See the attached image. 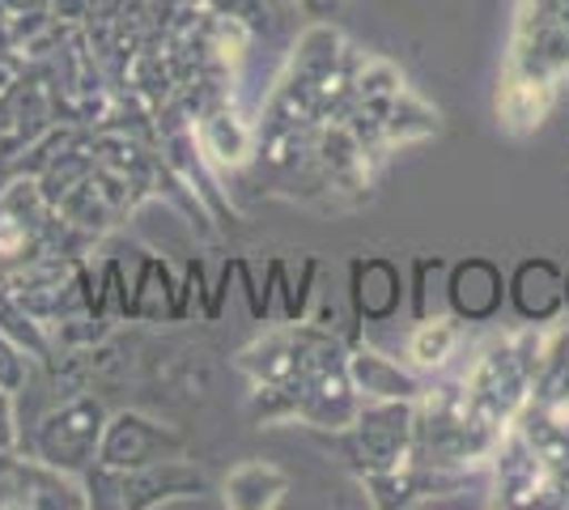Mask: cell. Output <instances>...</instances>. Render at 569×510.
<instances>
[{
  "instance_id": "1",
  "label": "cell",
  "mask_w": 569,
  "mask_h": 510,
  "mask_svg": "<svg viewBox=\"0 0 569 510\" xmlns=\"http://www.w3.org/2000/svg\"><path fill=\"white\" fill-rule=\"evenodd\" d=\"M102 430H107V409L98 396H72L69 404L51 409L39 426H34V456L60 472L86 477L98 463V447H102Z\"/></svg>"
},
{
  "instance_id": "9",
  "label": "cell",
  "mask_w": 569,
  "mask_h": 510,
  "mask_svg": "<svg viewBox=\"0 0 569 510\" xmlns=\"http://www.w3.org/2000/svg\"><path fill=\"white\" fill-rule=\"evenodd\" d=\"M375 277L379 281H370V268L357 264L353 268V290H357V307H361V316L366 319H387L400 311V298H403V281L396 264H387V260H375Z\"/></svg>"
},
{
  "instance_id": "7",
  "label": "cell",
  "mask_w": 569,
  "mask_h": 510,
  "mask_svg": "<svg viewBox=\"0 0 569 510\" xmlns=\"http://www.w3.org/2000/svg\"><path fill=\"white\" fill-rule=\"evenodd\" d=\"M284 493H289V477L277 463H238L234 472L226 477V507L234 510H268L277 507Z\"/></svg>"
},
{
  "instance_id": "11",
  "label": "cell",
  "mask_w": 569,
  "mask_h": 510,
  "mask_svg": "<svg viewBox=\"0 0 569 510\" xmlns=\"http://www.w3.org/2000/svg\"><path fill=\"white\" fill-rule=\"evenodd\" d=\"M438 128V116L429 111L426 102H417L412 94H403L391 102V111H387V123H382V132L391 137V141H417V137H429Z\"/></svg>"
},
{
  "instance_id": "10",
  "label": "cell",
  "mask_w": 569,
  "mask_h": 510,
  "mask_svg": "<svg viewBox=\"0 0 569 510\" xmlns=\"http://www.w3.org/2000/svg\"><path fill=\"white\" fill-rule=\"evenodd\" d=\"M455 340H459V332H455L451 319H426L408 340V358L421 370H433L455 353Z\"/></svg>"
},
{
  "instance_id": "14",
  "label": "cell",
  "mask_w": 569,
  "mask_h": 510,
  "mask_svg": "<svg viewBox=\"0 0 569 510\" xmlns=\"http://www.w3.org/2000/svg\"><path fill=\"white\" fill-rule=\"evenodd\" d=\"M13 391H0V451H9L18 442V430H13Z\"/></svg>"
},
{
  "instance_id": "2",
  "label": "cell",
  "mask_w": 569,
  "mask_h": 510,
  "mask_svg": "<svg viewBox=\"0 0 569 510\" xmlns=\"http://www.w3.org/2000/svg\"><path fill=\"white\" fill-rule=\"evenodd\" d=\"M0 507H51V510H81L90 507V489L81 477L60 472L39 456H13L0 451Z\"/></svg>"
},
{
  "instance_id": "6",
  "label": "cell",
  "mask_w": 569,
  "mask_h": 510,
  "mask_svg": "<svg viewBox=\"0 0 569 510\" xmlns=\"http://www.w3.org/2000/svg\"><path fill=\"white\" fill-rule=\"evenodd\" d=\"M451 307L463 319H489L501 307V272L489 260H463L451 272Z\"/></svg>"
},
{
  "instance_id": "15",
  "label": "cell",
  "mask_w": 569,
  "mask_h": 510,
  "mask_svg": "<svg viewBox=\"0 0 569 510\" xmlns=\"http://www.w3.org/2000/svg\"><path fill=\"white\" fill-rule=\"evenodd\" d=\"M298 9L315 18V22H323V18H332L336 9H340V0H298Z\"/></svg>"
},
{
  "instance_id": "12",
  "label": "cell",
  "mask_w": 569,
  "mask_h": 510,
  "mask_svg": "<svg viewBox=\"0 0 569 510\" xmlns=\"http://www.w3.org/2000/svg\"><path fill=\"white\" fill-rule=\"evenodd\" d=\"M204 141H209V153L221 158V162H242L247 158V149H251V132L238 123H230V132H226V111H213L209 123H204Z\"/></svg>"
},
{
  "instance_id": "3",
  "label": "cell",
  "mask_w": 569,
  "mask_h": 510,
  "mask_svg": "<svg viewBox=\"0 0 569 510\" xmlns=\"http://www.w3.org/2000/svg\"><path fill=\"white\" fill-rule=\"evenodd\" d=\"M417 442V413L412 400H375L361 404V413L353 421V456L357 463H366V472L379 468H396Z\"/></svg>"
},
{
  "instance_id": "16",
  "label": "cell",
  "mask_w": 569,
  "mask_h": 510,
  "mask_svg": "<svg viewBox=\"0 0 569 510\" xmlns=\"http://www.w3.org/2000/svg\"><path fill=\"white\" fill-rule=\"evenodd\" d=\"M566 298H569V290H566Z\"/></svg>"
},
{
  "instance_id": "13",
  "label": "cell",
  "mask_w": 569,
  "mask_h": 510,
  "mask_svg": "<svg viewBox=\"0 0 569 510\" xmlns=\"http://www.w3.org/2000/svg\"><path fill=\"white\" fill-rule=\"evenodd\" d=\"M22 383H26L22 349L9 340V332H0V391H18Z\"/></svg>"
},
{
  "instance_id": "8",
  "label": "cell",
  "mask_w": 569,
  "mask_h": 510,
  "mask_svg": "<svg viewBox=\"0 0 569 510\" xmlns=\"http://www.w3.org/2000/svg\"><path fill=\"white\" fill-rule=\"evenodd\" d=\"M349 374L366 400H421V379L387 362L382 353H353Z\"/></svg>"
},
{
  "instance_id": "5",
  "label": "cell",
  "mask_w": 569,
  "mask_h": 510,
  "mask_svg": "<svg viewBox=\"0 0 569 510\" xmlns=\"http://www.w3.org/2000/svg\"><path fill=\"white\" fill-rule=\"evenodd\" d=\"M510 298H515L522 319L545 323L566 307V277L552 260H527L510 281Z\"/></svg>"
},
{
  "instance_id": "4",
  "label": "cell",
  "mask_w": 569,
  "mask_h": 510,
  "mask_svg": "<svg viewBox=\"0 0 569 510\" xmlns=\"http://www.w3.org/2000/svg\"><path fill=\"white\" fill-rule=\"evenodd\" d=\"M188 438L170 426H158L141 413H119L107 417L102 430V447H98V463L107 468H144V463H162L183 456Z\"/></svg>"
}]
</instances>
